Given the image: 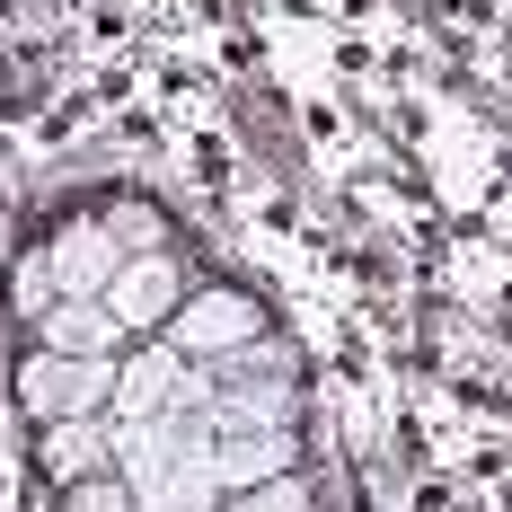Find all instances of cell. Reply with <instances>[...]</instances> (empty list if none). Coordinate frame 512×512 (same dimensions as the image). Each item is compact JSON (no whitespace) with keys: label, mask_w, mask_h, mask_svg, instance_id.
Returning a JSON list of instances; mask_svg holds the SVG:
<instances>
[{"label":"cell","mask_w":512,"mask_h":512,"mask_svg":"<svg viewBox=\"0 0 512 512\" xmlns=\"http://www.w3.org/2000/svg\"><path fill=\"white\" fill-rule=\"evenodd\" d=\"M115 362H124V354H115ZM115 362H106V354H53V345H36V354H18V371H9V398H18V415H36V424H80V415L115 407Z\"/></svg>","instance_id":"cell-1"},{"label":"cell","mask_w":512,"mask_h":512,"mask_svg":"<svg viewBox=\"0 0 512 512\" xmlns=\"http://www.w3.org/2000/svg\"><path fill=\"white\" fill-rule=\"evenodd\" d=\"M265 336V309H256V292H239V283H195L186 292V309L168 318V354L177 362H204V371H221V362H239Z\"/></svg>","instance_id":"cell-2"},{"label":"cell","mask_w":512,"mask_h":512,"mask_svg":"<svg viewBox=\"0 0 512 512\" xmlns=\"http://www.w3.org/2000/svg\"><path fill=\"white\" fill-rule=\"evenodd\" d=\"M186 292H195L186 256H177V248H151V256H133V265L106 283V309L124 318V336H168V318L186 309Z\"/></svg>","instance_id":"cell-3"},{"label":"cell","mask_w":512,"mask_h":512,"mask_svg":"<svg viewBox=\"0 0 512 512\" xmlns=\"http://www.w3.org/2000/svg\"><path fill=\"white\" fill-rule=\"evenodd\" d=\"M45 248H53V274H62V292H71V301H106V283L133 265V248L106 230V212H89V221H62Z\"/></svg>","instance_id":"cell-4"},{"label":"cell","mask_w":512,"mask_h":512,"mask_svg":"<svg viewBox=\"0 0 512 512\" xmlns=\"http://www.w3.org/2000/svg\"><path fill=\"white\" fill-rule=\"evenodd\" d=\"M301 468V433H274V424H221V495H248L265 477H292Z\"/></svg>","instance_id":"cell-5"},{"label":"cell","mask_w":512,"mask_h":512,"mask_svg":"<svg viewBox=\"0 0 512 512\" xmlns=\"http://www.w3.org/2000/svg\"><path fill=\"white\" fill-rule=\"evenodd\" d=\"M36 460H45L53 486H89L115 468V424L106 415H80V424H45L36 433Z\"/></svg>","instance_id":"cell-6"},{"label":"cell","mask_w":512,"mask_h":512,"mask_svg":"<svg viewBox=\"0 0 512 512\" xmlns=\"http://www.w3.org/2000/svg\"><path fill=\"white\" fill-rule=\"evenodd\" d=\"M36 345H53V354H133V336H124V318H115V309L106 301H62L45 318V327H36Z\"/></svg>","instance_id":"cell-7"},{"label":"cell","mask_w":512,"mask_h":512,"mask_svg":"<svg viewBox=\"0 0 512 512\" xmlns=\"http://www.w3.org/2000/svg\"><path fill=\"white\" fill-rule=\"evenodd\" d=\"M212 415L221 424H274V433H292L301 424V380H221Z\"/></svg>","instance_id":"cell-8"},{"label":"cell","mask_w":512,"mask_h":512,"mask_svg":"<svg viewBox=\"0 0 512 512\" xmlns=\"http://www.w3.org/2000/svg\"><path fill=\"white\" fill-rule=\"evenodd\" d=\"M62 301H71V292H62V274H53V248H27L9 265V309H18L27 327H45Z\"/></svg>","instance_id":"cell-9"},{"label":"cell","mask_w":512,"mask_h":512,"mask_svg":"<svg viewBox=\"0 0 512 512\" xmlns=\"http://www.w3.org/2000/svg\"><path fill=\"white\" fill-rule=\"evenodd\" d=\"M309 504H318V486L292 468V477H265V486H248V495H230L221 512H309Z\"/></svg>","instance_id":"cell-10"},{"label":"cell","mask_w":512,"mask_h":512,"mask_svg":"<svg viewBox=\"0 0 512 512\" xmlns=\"http://www.w3.org/2000/svg\"><path fill=\"white\" fill-rule=\"evenodd\" d=\"M221 380H301V354L283 336H256L239 362H221Z\"/></svg>","instance_id":"cell-11"},{"label":"cell","mask_w":512,"mask_h":512,"mask_svg":"<svg viewBox=\"0 0 512 512\" xmlns=\"http://www.w3.org/2000/svg\"><path fill=\"white\" fill-rule=\"evenodd\" d=\"M106 230H115V239H124V248H133V256L168 248V221H159L151 204H133V195H124V204H106Z\"/></svg>","instance_id":"cell-12"},{"label":"cell","mask_w":512,"mask_h":512,"mask_svg":"<svg viewBox=\"0 0 512 512\" xmlns=\"http://www.w3.org/2000/svg\"><path fill=\"white\" fill-rule=\"evenodd\" d=\"M62 512H142V504H133V486L106 468V477H89V486H62Z\"/></svg>","instance_id":"cell-13"}]
</instances>
